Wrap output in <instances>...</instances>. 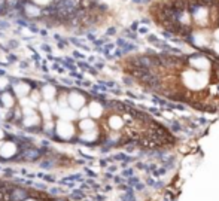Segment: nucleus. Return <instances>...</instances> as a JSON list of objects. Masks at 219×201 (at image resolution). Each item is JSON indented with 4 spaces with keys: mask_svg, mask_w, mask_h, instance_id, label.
Here are the masks:
<instances>
[{
    "mask_svg": "<svg viewBox=\"0 0 219 201\" xmlns=\"http://www.w3.org/2000/svg\"><path fill=\"white\" fill-rule=\"evenodd\" d=\"M127 182H128L130 186H136L137 183H140V179H139V177H136V176H133V177H130Z\"/></svg>",
    "mask_w": 219,
    "mask_h": 201,
    "instance_id": "obj_4",
    "label": "nucleus"
},
{
    "mask_svg": "<svg viewBox=\"0 0 219 201\" xmlns=\"http://www.w3.org/2000/svg\"><path fill=\"white\" fill-rule=\"evenodd\" d=\"M34 3H39V5H48L49 0H33Z\"/></svg>",
    "mask_w": 219,
    "mask_h": 201,
    "instance_id": "obj_9",
    "label": "nucleus"
},
{
    "mask_svg": "<svg viewBox=\"0 0 219 201\" xmlns=\"http://www.w3.org/2000/svg\"><path fill=\"white\" fill-rule=\"evenodd\" d=\"M167 173H169V170L164 167V165H161V167H158L157 170H155V171H154V173H152V176H154V177H158V179H160V177L166 176Z\"/></svg>",
    "mask_w": 219,
    "mask_h": 201,
    "instance_id": "obj_1",
    "label": "nucleus"
},
{
    "mask_svg": "<svg viewBox=\"0 0 219 201\" xmlns=\"http://www.w3.org/2000/svg\"><path fill=\"white\" fill-rule=\"evenodd\" d=\"M155 183H157V180L154 179V176L146 177V185H148V186H152V188H154V186H155Z\"/></svg>",
    "mask_w": 219,
    "mask_h": 201,
    "instance_id": "obj_5",
    "label": "nucleus"
},
{
    "mask_svg": "<svg viewBox=\"0 0 219 201\" xmlns=\"http://www.w3.org/2000/svg\"><path fill=\"white\" fill-rule=\"evenodd\" d=\"M164 201H171V200H164Z\"/></svg>",
    "mask_w": 219,
    "mask_h": 201,
    "instance_id": "obj_10",
    "label": "nucleus"
},
{
    "mask_svg": "<svg viewBox=\"0 0 219 201\" xmlns=\"http://www.w3.org/2000/svg\"><path fill=\"white\" fill-rule=\"evenodd\" d=\"M121 198H122V201H136L134 192H125Z\"/></svg>",
    "mask_w": 219,
    "mask_h": 201,
    "instance_id": "obj_3",
    "label": "nucleus"
},
{
    "mask_svg": "<svg viewBox=\"0 0 219 201\" xmlns=\"http://www.w3.org/2000/svg\"><path fill=\"white\" fill-rule=\"evenodd\" d=\"M161 188H164V182L162 180H157V183L154 186V189H161Z\"/></svg>",
    "mask_w": 219,
    "mask_h": 201,
    "instance_id": "obj_6",
    "label": "nucleus"
},
{
    "mask_svg": "<svg viewBox=\"0 0 219 201\" xmlns=\"http://www.w3.org/2000/svg\"><path fill=\"white\" fill-rule=\"evenodd\" d=\"M3 103H5V107L6 109H11L12 106H14V98L11 97V94H3Z\"/></svg>",
    "mask_w": 219,
    "mask_h": 201,
    "instance_id": "obj_2",
    "label": "nucleus"
},
{
    "mask_svg": "<svg viewBox=\"0 0 219 201\" xmlns=\"http://www.w3.org/2000/svg\"><path fill=\"white\" fill-rule=\"evenodd\" d=\"M145 189V185L143 183H137L134 186V191H143Z\"/></svg>",
    "mask_w": 219,
    "mask_h": 201,
    "instance_id": "obj_8",
    "label": "nucleus"
},
{
    "mask_svg": "<svg viewBox=\"0 0 219 201\" xmlns=\"http://www.w3.org/2000/svg\"><path fill=\"white\" fill-rule=\"evenodd\" d=\"M146 165H148V164H143V162H137V164H136V167L139 168V170H146Z\"/></svg>",
    "mask_w": 219,
    "mask_h": 201,
    "instance_id": "obj_7",
    "label": "nucleus"
}]
</instances>
